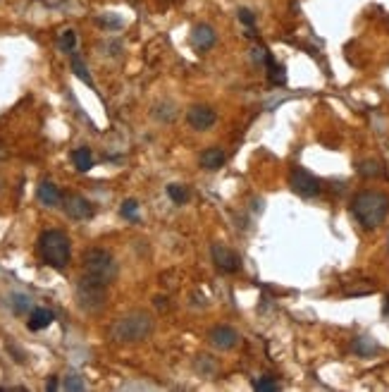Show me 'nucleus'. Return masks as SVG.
Instances as JSON below:
<instances>
[{
  "label": "nucleus",
  "mask_w": 389,
  "mask_h": 392,
  "mask_svg": "<svg viewBox=\"0 0 389 392\" xmlns=\"http://www.w3.org/2000/svg\"><path fill=\"white\" fill-rule=\"evenodd\" d=\"M12 299H15V311H17V314H24V311L31 309V299L24 297V294H15Z\"/></svg>",
  "instance_id": "nucleus-25"
},
{
  "label": "nucleus",
  "mask_w": 389,
  "mask_h": 392,
  "mask_svg": "<svg viewBox=\"0 0 389 392\" xmlns=\"http://www.w3.org/2000/svg\"><path fill=\"white\" fill-rule=\"evenodd\" d=\"M69 65H72V72L77 74V77L82 79L84 84H89L91 89L96 87V84H94V79H91L89 67H86V62L82 60V56H79V53H74V51H72V58H69Z\"/></svg>",
  "instance_id": "nucleus-17"
},
{
  "label": "nucleus",
  "mask_w": 389,
  "mask_h": 392,
  "mask_svg": "<svg viewBox=\"0 0 389 392\" xmlns=\"http://www.w3.org/2000/svg\"><path fill=\"white\" fill-rule=\"evenodd\" d=\"M215 44H218V34L210 24H196L191 31V46L196 48L198 53L210 51Z\"/></svg>",
  "instance_id": "nucleus-10"
},
{
  "label": "nucleus",
  "mask_w": 389,
  "mask_h": 392,
  "mask_svg": "<svg viewBox=\"0 0 389 392\" xmlns=\"http://www.w3.org/2000/svg\"><path fill=\"white\" fill-rule=\"evenodd\" d=\"M210 254H213V263L218 266V271H223V273H236L241 268V259L230 249V246L213 244Z\"/></svg>",
  "instance_id": "nucleus-8"
},
{
  "label": "nucleus",
  "mask_w": 389,
  "mask_h": 392,
  "mask_svg": "<svg viewBox=\"0 0 389 392\" xmlns=\"http://www.w3.org/2000/svg\"><path fill=\"white\" fill-rule=\"evenodd\" d=\"M215 120H218V112L210 108V105H191L187 112V122L198 132L210 130L215 125Z\"/></svg>",
  "instance_id": "nucleus-9"
},
{
  "label": "nucleus",
  "mask_w": 389,
  "mask_h": 392,
  "mask_svg": "<svg viewBox=\"0 0 389 392\" xmlns=\"http://www.w3.org/2000/svg\"><path fill=\"white\" fill-rule=\"evenodd\" d=\"M96 22H98L101 26H103V29H122V26H124V22H122V19L120 17H115V15H103V17H98V19H96Z\"/></svg>",
  "instance_id": "nucleus-24"
},
{
  "label": "nucleus",
  "mask_w": 389,
  "mask_h": 392,
  "mask_svg": "<svg viewBox=\"0 0 389 392\" xmlns=\"http://www.w3.org/2000/svg\"><path fill=\"white\" fill-rule=\"evenodd\" d=\"M107 302V284L96 282L91 278L82 275L77 284V304L86 314H98Z\"/></svg>",
  "instance_id": "nucleus-5"
},
{
  "label": "nucleus",
  "mask_w": 389,
  "mask_h": 392,
  "mask_svg": "<svg viewBox=\"0 0 389 392\" xmlns=\"http://www.w3.org/2000/svg\"><path fill=\"white\" fill-rule=\"evenodd\" d=\"M53 321H55V314H53L51 309H43V306H39V309H31L26 325H29V330H43V327H48Z\"/></svg>",
  "instance_id": "nucleus-15"
},
{
  "label": "nucleus",
  "mask_w": 389,
  "mask_h": 392,
  "mask_svg": "<svg viewBox=\"0 0 389 392\" xmlns=\"http://www.w3.org/2000/svg\"><path fill=\"white\" fill-rule=\"evenodd\" d=\"M387 316H389V299H387Z\"/></svg>",
  "instance_id": "nucleus-30"
},
{
  "label": "nucleus",
  "mask_w": 389,
  "mask_h": 392,
  "mask_svg": "<svg viewBox=\"0 0 389 392\" xmlns=\"http://www.w3.org/2000/svg\"><path fill=\"white\" fill-rule=\"evenodd\" d=\"M117 273H120V266L107 249H89L84 254V275L91 280L110 287L117 280Z\"/></svg>",
  "instance_id": "nucleus-4"
},
{
  "label": "nucleus",
  "mask_w": 389,
  "mask_h": 392,
  "mask_svg": "<svg viewBox=\"0 0 389 392\" xmlns=\"http://www.w3.org/2000/svg\"><path fill=\"white\" fill-rule=\"evenodd\" d=\"M58 46H60L62 53H72L74 46H77V34L72 29H64L60 36H58Z\"/></svg>",
  "instance_id": "nucleus-21"
},
{
  "label": "nucleus",
  "mask_w": 389,
  "mask_h": 392,
  "mask_svg": "<svg viewBox=\"0 0 389 392\" xmlns=\"http://www.w3.org/2000/svg\"><path fill=\"white\" fill-rule=\"evenodd\" d=\"M46 390H48V392H53V390H58V378H51V380H48V385H46Z\"/></svg>",
  "instance_id": "nucleus-28"
},
{
  "label": "nucleus",
  "mask_w": 389,
  "mask_h": 392,
  "mask_svg": "<svg viewBox=\"0 0 389 392\" xmlns=\"http://www.w3.org/2000/svg\"><path fill=\"white\" fill-rule=\"evenodd\" d=\"M354 352L358 357H372V354L380 352V345H377L372 337H356L354 340Z\"/></svg>",
  "instance_id": "nucleus-18"
},
{
  "label": "nucleus",
  "mask_w": 389,
  "mask_h": 392,
  "mask_svg": "<svg viewBox=\"0 0 389 392\" xmlns=\"http://www.w3.org/2000/svg\"><path fill=\"white\" fill-rule=\"evenodd\" d=\"M155 3H158L160 10H165V8H170V5L175 3V0H155Z\"/></svg>",
  "instance_id": "nucleus-29"
},
{
  "label": "nucleus",
  "mask_w": 389,
  "mask_h": 392,
  "mask_svg": "<svg viewBox=\"0 0 389 392\" xmlns=\"http://www.w3.org/2000/svg\"><path fill=\"white\" fill-rule=\"evenodd\" d=\"M72 163L74 168L79 170V173H89L91 168H94V153H91V148H74L72 151Z\"/></svg>",
  "instance_id": "nucleus-16"
},
{
  "label": "nucleus",
  "mask_w": 389,
  "mask_h": 392,
  "mask_svg": "<svg viewBox=\"0 0 389 392\" xmlns=\"http://www.w3.org/2000/svg\"><path fill=\"white\" fill-rule=\"evenodd\" d=\"M253 388L263 390V392H277L279 385L275 383V380H270V378H263V380H256V383H253Z\"/></svg>",
  "instance_id": "nucleus-26"
},
{
  "label": "nucleus",
  "mask_w": 389,
  "mask_h": 392,
  "mask_svg": "<svg viewBox=\"0 0 389 392\" xmlns=\"http://www.w3.org/2000/svg\"><path fill=\"white\" fill-rule=\"evenodd\" d=\"M120 213H122V218H127V220H137V213H139L137 198H127V201L122 203Z\"/></svg>",
  "instance_id": "nucleus-23"
},
{
  "label": "nucleus",
  "mask_w": 389,
  "mask_h": 392,
  "mask_svg": "<svg viewBox=\"0 0 389 392\" xmlns=\"http://www.w3.org/2000/svg\"><path fill=\"white\" fill-rule=\"evenodd\" d=\"M289 187H291V189H294L299 196H304V198H313V196H318V194L322 191L320 180H318L315 175L308 173L306 168H294V170H291V175H289Z\"/></svg>",
  "instance_id": "nucleus-6"
},
{
  "label": "nucleus",
  "mask_w": 389,
  "mask_h": 392,
  "mask_svg": "<svg viewBox=\"0 0 389 392\" xmlns=\"http://www.w3.org/2000/svg\"><path fill=\"white\" fill-rule=\"evenodd\" d=\"M36 196H39V201L43 203V206H58V203L62 201V194L60 189H58L53 182L43 180L39 185V189H36Z\"/></svg>",
  "instance_id": "nucleus-14"
},
{
  "label": "nucleus",
  "mask_w": 389,
  "mask_h": 392,
  "mask_svg": "<svg viewBox=\"0 0 389 392\" xmlns=\"http://www.w3.org/2000/svg\"><path fill=\"white\" fill-rule=\"evenodd\" d=\"M39 251L43 263H48L55 271H64L72 259V244L62 230H46L39 237Z\"/></svg>",
  "instance_id": "nucleus-3"
},
{
  "label": "nucleus",
  "mask_w": 389,
  "mask_h": 392,
  "mask_svg": "<svg viewBox=\"0 0 389 392\" xmlns=\"http://www.w3.org/2000/svg\"><path fill=\"white\" fill-rule=\"evenodd\" d=\"M208 340L210 345L218 349H232L236 345V340H239V335H236V330L230 325H215L213 330L208 332Z\"/></svg>",
  "instance_id": "nucleus-11"
},
{
  "label": "nucleus",
  "mask_w": 389,
  "mask_h": 392,
  "mask_svg": "<svg viewBox=\"0 0 389 392\" xmlns=\"http://www.w3.org/2000/svg\"><path fill=\"white\" fill-rule=\"evenodd\" d=\"M263 62H266V67H268L270 82H273L275 87H284V84H287V69H284V65H277L273 53H268V51H263Z\"/></svg>",
  "instance_id": "nucleus-12"
},
{
  "label": "nucleus",
  "mask_w": 389,
  "mask_h": 392,
  "mask_svg": "<svg viewBox=\"0 0 389 392\" xmlns=\"http://www.w3.org/2000/svg\"><path fill=\"white\" fill-rule=\"evenodd\" d=\"M239 22L246 24V26H253V24H256V17H253V12L248 8H241L239 10Z\"/></svg>",
  "instance_id": "nucleus-27"
},
{
  "label": "nucleus",
  "mask_w": 389,
  "mask_h": 392,
  "mask_svg": "<svg viewBox=\"0 0 389 392\" xmlns=\"http://www.w3.org/2000/svg\"><path fill=\"white\" fill-rule=\"evenodd\" d=\"M167 196H170L177 206H184L191 194H189V189L184 185H170V187H167Z\"/></svg>",
  "instance_id": "nucleus-20"
},
{
  "label": "nucleus",
  "mask_w": 389,
  "mask_h": 392,
  "mask_svg": "<svg viewBox=\"0 0 389 392\" xmlns=\"http://www.w3.org/2000/svg\"><path fill=\"white\" fill-rule=\"evenodd\" d=\"M351 213L363 230L380 228L389 213V196L382 191H361L351 201Z\"/></svg>",
  "instance_id": "nucleus-2"
},
{
  "label": "nucleus",
  "mask_w": 389,
  "mask_h": 392,
  "mask_svg": "<svg viewBox=\"0 0 389 392\" xmlns=\"http://www.w3.org/2000/svg\"><path fill=\"white\" fill-rule=\"evenodd\" d=\"M62 208L72 220H89L94 216V203L82 194H67L62 198Z\"/></svg>",
  "instance_id": "nucleus-7"
},
{
  "label": "nucleus",
  "mask_w": 389,
  "mask_h": 392,
  "mask_svg": "<svg viewBox=\"0 0 389 392\" xmlns=\"http://www.w3.org/2000/svg\"><path fill=\"white\" fill-rule=\"evenodd\" d=\"M62 388H64V390H72V392H82V390H86V383H84V378H82V375H77V373H69V375H64V380H62Z\"/></svg>",
  "instance_id": "nucleus-22"
},
{
  "label": "nucleus",
  "mask_w": 389,
  "mask_h": 392,
  "mask_svg": "<svg viewBox=\"0 0 389 392\" xmlns=\"http://www.w3.org/2000/svg\"><path fill=\"white\" fill-rule=\"evenodd\" d=\"M358 173L363 177H382L385 168H382L380 160H363V163H358Z\"/></svg>",
  "instance_id": "nucleus-19"
},
{
  "label": "nucleus",
  "mask_w": 389,
  "mask_h": 392,
  "mask_svg": "<svg viewBox=\"0 0 389 392\" xmlns=\"http://www.w3.org/2000/svg\"><path fill=\"white\" fill-rule=\"evenodd\" d=\"M225 160H227V155L225 151L220 146H210V148H205V151L201 153V168L205 170H220L225 165Z\"/></svg>",
  "instance_id": "nucleus-13"
},
{
  "label": "nucleus",
  "mask_w": 389,
  "mask_h": 392,
  "mask_svg": "<svg viewBox=\"0 0 389 392\" xmlns=\"http://www.w3.org/2000/svg\"><path fill=\"white\" fill-rule=\"evenodd\" d=\"M155 330V318L148 311H129V314L120 316L110 327V340L117 345H137L153 335Z\"/></svg>",
  "instance_id": "nucleus-1"
}]
</instances>
